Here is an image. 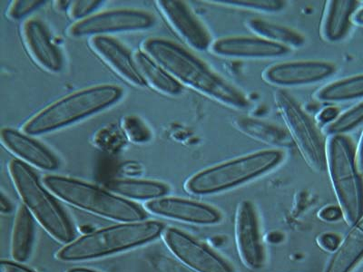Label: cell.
Wrapping results in <instances>:
<instances>
[{"label": "cell", "instance_id": "1", "mask_svg": "<svg viewBox=\"0 0 363 272\" xmlns=\"http://www.w3.org/2000/svg\"><path fill=\"white\" fill-rule=\"evenodd\" d=\"M144 50L180 84L192 87L229 108H248L250 103L242 91L179 45L163 38H150L145 42Z\"/></svg>", "mask_w": 363, "mask_h": 272}, {"label": "cell", "instance_id": "2", "mask_svg": "<svg viewBox=\"0 0 363 272\" xmlns=\"http://www.w3.org/2000/svg\"><path fill=\"white\" fill-rule=\"evenodd\" d=\"M124 91L113 85L89 87L51 103L23 126L26 135H42L60 130L104 110L121 100Z\"/></svg>", "mask_w": 363, "mask_h": 272}, {"label": "cell", "instance_id": "3", "mask_svg": "<svg viewBox=\"0 0 363 272\" xmlns=\"http://www.w3.org/2000/svg\"><path fill=\"white\" fill-rule=\"evenodd\" d=\"M163 223L155 221L126 222L89 233L68 244L57 254L62 261H83L105 257L148 244L163 232Z\"/></svg>", "mask_w": 363, "mask_h": 272}, {"label": "cell", "instance_id": "4", "mask_svg": "<svg viewBox=\"0 0 363 272\" xmlns=\"http://www.w3.org/2000/svg\"><path fill=\"white\" fill-rule=\"evenodd\" d=\"M44 183L58 198L95 215L126 222L147 218V213L138 204L92 184L57 176H45Z\"/></svg>", "mask_w": 363, "mask_h": 272}, {"label": "cell", "instance_id": "5", "mask_svg": "<svg viewBox=\"0 0 363 272\" xmlns=\"http://www.w3.org/2000/svg\"><path fill=\"white\" fill-rule=\"evenodd\" d=\"M284 157L283 151L274 149L225 162L196 174L187 181L186 190L197 196L225 192L269 173Z\"/></svg>", "mask_w": 363, "mask_h": 272}, {"label": "cell", "instance_id": "6", "mask_svg": "<svg viewBox=\"0 0 363 272\" xmlns=\"http://www.w3.org/2000/svg\"><path fill=\"white\" fill-rule=\"evenodd\" d=\"M9 168L23 203L45 231L57 241L71 244L74 238V226L60 204L42 186L37 174L18 159L12 160Z\"/></svg>", "mask_w": 363, "mask_h": 272}, {"label": "cell", "instance_id": "7", "mask_svg": "<svg viewBox=\"0 0 363 272\" xmlns=\"http://www.w3.org/2000/svg\"><path fill=\"white\" fill-rule=\"evenodd\" d=\"M327 167L340 209L352 226L363 216V184L352 145L345 135L330 136Z\"/></svg>", "mask_w": 363, "mask_h": 272}, {"label": "cell", "instance_id": "8", "mask_svg": "<svg viewBox=\"0 0 363 272\" xmlns=\"http://www.w3.org/2000/svg\"><path fill=\"white\" fill-rule=\"evenodd\" d=\"M274 99L295 147L306 163L313 171H325L327 144L315 123L301 108L296 98L286 90H277Z\"/></svg>", "mask_w": 363, "mask_h": 272}, {"label": "cell", "instance_id": "9", "mask_svg": "<svg viewBox=\"0 0 363 272\" xmlns=\"http://www.w3.org/2000/svg\"><path fill=\"white\" fill-rule=\"evenodd\" d=\"M150 13L138 9H116L99 13L77 21L70 28V35L76 38L99 37L113 33L145 30L155 25Z\"/></svg>", "mask_w": 363, "mask_h": 272}, {"label": "cell", "instance_id": "10", "mask_svg": "<svg viewBox=\"0 0 363 272\" xmlns=\"http://www.w3.org/2000/svg\"><path fill=\"white\" fill-rule=\"evenodd\" d=\"M164 241L180 261L197 272H233L228 262L178 229H167Z\"/></svg>", "mask_w": 363, "mask_h": 272}, {"label": "cell", "instance_id": "11", "mask_svg": "<svg viewBox=\"0 0 363 272\" xmlns=\"http://www.w3.org/2000/svg\"><path fill=\"white\" fill-rule=\"evenodd\" d=\"M335 70V64L326 61H290L269 67L264 79L279 86H307L328 79Z\"/></svg>", "mask_w": 363, "mask_h": 272}, {"label": "cell", "instance_id": "12", "mask_svg": "<svg viewBox=\"0 0 363 272\" xmlns=\"http://www.w3.org/2000/svg\"><path fill=\"white\" fill-rule=\"evenodd\" d=\"M157 5L172 27L190 47L199 51L208 50L212 44L209 31L186 2L160 0L157 1Z\"/></svg>", "mask_w": 363, "mask_h": 272}, {"label": "cell", "instance_id": "13", "mask_svg": "<svg viewBox=\"0 0 363 272\" xmlns=\"http://www.w3.org/2000/svg\"><path fill=\"white\" fill-rule=\"evenodd\" d=\"M236 242L246 266L257 270L264 264V254L255 206L248 200L239 204L236 215Z\"/></svg>", "mask_w": 363, "mask_h": 272}, {"label": "cell", "instance_id": "14", "mask_svg": "<svg viewBox=\"0 0 363 272\" xmlns=\"http://www.w3.org/2000/svg\"><path fill=\"white\" fill-rule=\"evenodd\" d=\"M145 207L155 215L196 225H215L221 220V215L213 207L186 199L159 198L150 200Z\"/></svg>", "mask_w": 363, "mask_h": 272}, {"label": "cell", "instance_id": "15", "mask_svg": "<svg viewBox=\"0 0 363 272\" xmlns=\"http://www.w3.org/2000/svg\"><path fill=\"white\" fill-rule=\"evenodd\" d=\"M212 51L225 57L271 60L285 56L290 48L259 37H229L213 42Z\"/></svg>", "mask_w": 363, "mask_h": 272}, {"label": "cell", "instance_id": "16", "mask_svg": "<svg viewBox=\"0 0 363 272\" xmlns=\"http://www.w3.org/2000/svg\"><path fill=\"white\" fill-rule=\"evenodd\" d=\"M3 145L27 163L45 171H55L60 167V160L50 149L30 136L12 128L1 130Z\"/></svg>", "mask_w": 363, "mask_h": 272}, {"label": "cell", "instance_id": "17", "mask_svg": "<svg viewBox=\"0 0 363 272\" xmlns=\"http://www.w3.org/2000/svg\"><path fill=\"white\" fill-rule=\"evenodd\" d=\"M23 38L29 54L44 69L57 73L62 70L60 51L51 41L44 25L38 19H28L23 26Z\"/></svg>", "mask_w": 363, "mask_h": 272}, {"label": "cell", "instance_id": "18", "mask_svg": "<svg viewBox=\"0 0 363 272\" xmlns=\"http://www.w3.org/2000/svg\"><path fill=\"white\" fill-rule=\"evenodd\" d=\"M90 45L94 51L128 82L136 86L147 85L134 58L118 40L108 35H99L94 37Z\"/></svg>", "mask_w": 363, "mask_h": 272}, {"label": "cell", "instance_id": "19", "mask_svg": "<svg viewBox=\"0 0 363 272\" xmlns=\"http://www.w3.org/2000/svg\"><path fill=\"white\" fill-rule=\"evenodd\" d=\"M235 128L249 137L271 145L277 149L294 147V142L287 128L265 120L238 116L233 121Z\"/></svg>", "mask_w": 363, "mask_h": 272}, {"label": "cell", "instance_id": "20", "mask_svg": "<svg viewBox=\"0 0 363 272\" xmlns=\"http://www.w3.org/2000/svg\"><path fill=\"white\" fill-rule=\"evenodd\" d=\"M363 258V216L330 259L325 272H351Z\"/></svg>", "mask_w": 363, "mask_h": 272}, {"label": "cell", "instance_id": "21", "mask_svg": "<svg viewBox=\"0 0 363 272\" xmlns=\"http://www.w3.org/2000/svg\"><path fill=\"white\" fill-rule=\"evenodd\" d=\"M355 0H333L327 6L323 24V38L329 42H338L345 37L351 25L353 13L357 8Z\"/></svg>", "mask_w": 363, "mask_h": 272}, {"label": "cell", "instance_id": "22", "mask_svg": "<svg viewBox=\"0 0 363 272\" xmlns=\"http://www.w3.org/2000/svg\"><path fill=\"white\" fill-rule=\"evenodd\" d=\"M134 60L145 82L159 92L168 96H177L182 93L183 86L147 53L136 52Z\"/></svg>", "mask_w": 363, "mask_h": 272}, {"label": "cell", "instance_id": "23", "mask_svg": "<svg viewBox=\"0 0 363 272\" xmlns=\"http://www.w3.org/2000/svg\"><path fill=\"white\" fill-rule=\"evenodd\" d=\"M106 189L120 197L135 200H157L167 193L169 188L159 181L145 180H112Z\"/></svg>", "mask_w": 363, "mask_h": 272}, {"label": "cell", "instance_id": "24", "mask_svg": "<svg viewBox=\"0 0 363 272\" xmlns=\"http://www.w3.org/2000/svg\"><path fill=\"white\" fill-rule=\"evenodd\" d=\"M35 222L27 206L19 208L12 237V256L18 262L28 260L33 246Z\"/></svg>", "mask_w": 363, "mask_h": 272}, {"label": "cell", "instance_id": "25", "mask_svg": "<svg viewBox=\"0 0 363 272\" xmlns=\"http://www.w3.org/2000/svg\"><path fill=\"white\" fill-rule=\"evenodd\" d=\"M248 28L268 41L284 45L288 48H299L303 47L306 38L299 32L294 30L285 26L277 23L262 21L260 18H252L247 22Z\"/></svg>", "mask_w": 363, "mask_h": 272}, {"label": "cell", "instance_id": "26", "mask_svg": "<svg viewBox=\"0 0 363 272\" xmlns=\"http://www.w3.org/2000/svg\"><path fill=\"white\" fill-rule=\"evenodd\" d=\"M317 98L323 102H347L363 97V74L347 77L323 87Z\"/></svg>", "mask_w": 363, "mask_h": 272}, {"label": "cell", "instance_id": "27", "mask_svg": "<svg viewBox=\"0 0 363 272\" xmlns=\"http://www.w3.org/2000/svg\"><path fill=\"white\" fill-rule=\"evenodd\" d=\"M362 123H363V103L353 106L352 108L338 116L326 128V132L330 136L343 135L345 132L357 128Z\"/></svg>", "mask_w": 363, "mask_h": 272}, {"label": "cell", "instance_id": "28", "mask_svg": "<svg viewBox=\"0 0 363 272\" xmlns=\"http://www.w3.org/2000/svg\"><path fill=\"white\" fill-rule=\"evenodd\" d=\"M213 2L264 13L281 11L285 6V2L281 1V0H217V1Z\"/></svg>", "mask_w": 363, "mask_h": 272}, {"label": "cell", "instance_id": "29", "mask_svg": "<svg viewBox=\"0 0 363 272\" xmlns=\"http://www.w3.org/2000/svg\"><path fill=\"white\" fill-rule=\"evenodd\" d=\"M103 4V1H96V0H79L74 1L70 6L69 15L74 21H84L89 16L96 11L100 6Z\"/></svg>", "mask_w": 363, "mask_h": 272}, {"label": "cell", "instance_id": "30", "mask_svg": "<svg viewBox=\"0 0 363 272\" xmlns=\"http://www.w3.org/2000/svg\"><path fill=\"white\" fill-rule=\"evenodd\" d=\"M44 4L45 1H40V0H18L13 2L9 11V16L13 19H21L37 11Z\"/></svg>", "mask_w": 363, "mask_h": 272}, {"label": "cell", "instance_id": "31", "mask_svg": "<svg viewBox=\"0 0 363 272\" xmlns=\"http://www.w3.org/2000/svg\"><path fill=\"white\" fill-rule=\"evenodd\" d=\"M320 245L330 251H336L340 246V238L332 233H326L320 236L319 239Z\"/></svg>", "mask_w": 363, "mask_h": 272}, {"label": "cell", "instance_id": "32", "mask_svg": "<svg viewBox=\"0 0 363 272\" xmlns=\"http://www.w3.org/2000/svg\"><path fill=\"white\" fill-rule=\"evenodd\" d=\"M343 215L340 207L327 206L320 212V217L326 222H336Z\"/></svg>", "mask_w": 363, "mask_h": 272}, {"label": "cell", "instance_id": "33", "mask_svg": "<svg viewBox=\"0 0 363 272\" xmlns=\"http://www.w3.org/2000/svg\"><path fill=\"white\" fill-rule=\"evenodd\" d=\"M0 272H35L22 265L9 261H2L0 264Z\"/></svg>", "mask_w": 363, "mask_h": 272}, {"label": "cell", "instance_id": "34", "mask_svg": "<svg viewBox=\"0 0 363 272\" xmlns=\"http://www.w3.org/2000/svg\"><path fill=\"white\" fill-rule=\"evenodd\" d=\"M338 116V109L333 108V106H330V108H324L323 111L320 113L319 119L320 122L327 124V123H333L335 121Z\"/></svg>", "mask_w": 363, "mask_h": 272}, {"label": "cell", "instance_id": "35", "mask_svg": "<svg viewBox=\"0 0 363 272\" xmlns=\"http://www.w3.org/2000/svg\"><path fill=\"white\" fill-rule=\"evenodd\" d=\"M356 162H357L359 174H363V132L359 140L357 154H356Z\"/></svg>", "mask_w": 363, "mask_h": 272}, {"label": "cell", "instance_id": "36", "mask_svg": "<svg viewBox=\"0 0 363 272\" xmlns=\"http://www.w3.org/2000/svg\"><path fill=\"white\" fill-rule=\"evenodd\" d=\"M0 210H1L3 213L11 212L12 210L11 203L4 196V193L1 194V199H0Z\"/></svg>", "mask_w": 363, "mask_h": 272}, {"label": "cell", "instance_id": "37", "mask_svg": "<svg viewBox=\"0 0 363 272\" xmlns=\"http://www.w3.org/2000/svg\"><path fill=\"white\" fill-rule=\"evenodd\" d=\"M354 21L358 25L362 26L363 27V8L355 15Z\"/></svg>", "mask_w": 363, "mask_h": 272}, {"label": "cell", "instance_id": "38", "mask_svg": "<svg viewBox=\"0 0 363 272\" xmlns=\"http://www.w3.org/2000/svg\"><path fill=\"white\" fill-rule=\"evenodd\" d=\"M67 272H97L96 271L89 270L86 268H73L68 270Z\"/></svg>", "mask_w": 363, "mask_h": 272}]
</instances>
